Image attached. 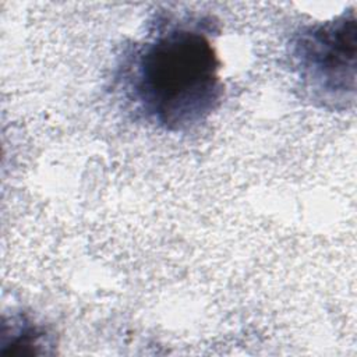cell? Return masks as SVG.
Masks as SVG:
<instances>
[{
	"label": "cell",
	"instance_id": "7a4b0ae2",
	"mask_svg": "<svg viewBox=\"0 0 357 357\" xmlns=\"http://www.w3.org/2000/svg\"><path fill=\"white\" fill-rule=\"evenodd\" d=\"M357 22L354 8L326 21L300 25L289 57L307 98L329 110H346L356 99Z\"/></svg>",
	"mask_w": 357,
	"mask_h": 357
},
{
	"label": "cell",
	"instance_id": "6da1fadb",
	"mask_svg": "<svg viewBox=\"0 0 357 357\" xmlns=\"http://www.w3.org/2000/svg\"><path fill=\"white\" fill-rule=\"evenodd\" d=\"M215 26L201 17L159 14L128 47L123 89L146 123L170 132L198 127L223 96Z\"/></svg>",
	"mask_w": 357,
	"mask_h": 357
}]
</instances>
